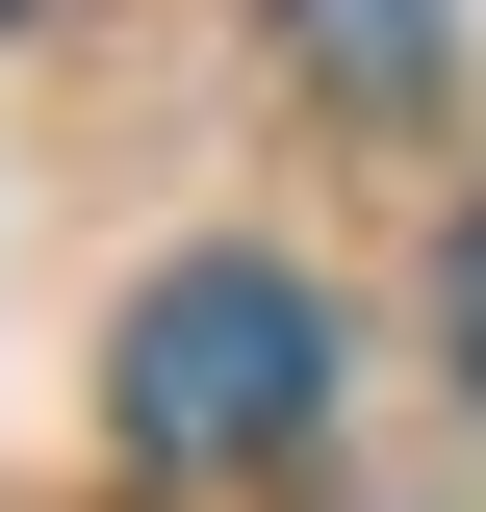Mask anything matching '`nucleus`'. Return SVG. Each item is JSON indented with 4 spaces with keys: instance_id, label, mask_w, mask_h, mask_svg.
Wrapping results in <instances>:
<instances>
[{
    "instance_id": "nucleus-2",
    "label": "nucleus",
    "mask_w": 486,
    "mask_h": 512,
    "mask_svg": "<svg viewBox=\"0 0 486 512\" xmlns=\"http://www.w3.org/2000/svg\"><path fill=\"white\" fill-rule=\"evenodd\" d=\"M282 52L333 77V103H435V52H461V26H435V0H282Z\"/></svg>"
},
{
    "instance_id": "nucleus-1",
    "label": "nucleus",
    "mask_w": 486,
    "mask_h": 512,
    "mask_svg": "<svg viewBox=\"0 0 486 512\" xmlns=\"http://www.w3.org/2000/svg\"><path fill=\"white\" fill-rule=\"evenodd\" d=\"M103 410H128V461H282L307 410H333V308H307L282 256H180L154 308H128V359H103Z\"/></svg>"
},
{
    "instance_id": "nucleus-3",
    "label": "nucleus",
    "mask_w": 486,
    "mask_h": 512,
    "mask_svg": "<svg viewBox=\"0 0 486 512\" xmlns=\"http://www.w3.org/2000/svg\"><path fill=\"white\" fill-rule=\"evenodd\" d=\"M435 333H461V384H486V231H461V282H435Z\"/></svg>"
},
{
    "instance_id": "nucleus-4",
    "label": "nucleus",
    "mask_w": 486,
    "mask_h": 512,
    "mask_svg": "<svg viewBox=\"0 0 486 512\" xmlns=\"http://www.w3.org/2000/svg\"><path fill=\"white\" fill-rule=\"evenodd\" d=\"M0 26H26V0H0Z\"/></svg>"
}]
</instances>
